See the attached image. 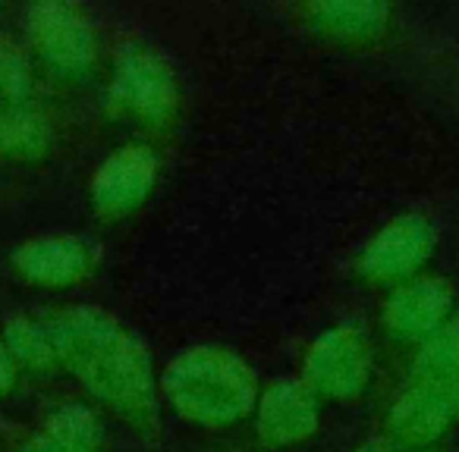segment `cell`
Masks as SVG:
<instances>
[{"label": "cell", "mask_w": 459, "mask_h": 452, "mask_svg": "<svg viewBox=\"0 0 459 452\" xmlns=\"http://www.w3.org/2000/svg\"><path fill=\"white\" fill-rule=\"evenodd\" d=\"M446 396H450L453 412H456V421H459V383H456V387H446Z\"/></svg>", "instance_id": "21"}, {"label": "cell", "mask_w": 459, "mask_h": 452, "mask_svg": "<svg viewBox=\"0 0 459 452\" xmlns=\"http://www.w3.org/2000/svg\"><path fill=\"white\" fill-rule=\"evenodd\" d=\"M352 452H400L394 443H390L387 437H377V439H368V443H362V446H356Z\"/></svg>", "instance_id": "20"}, {"label": "cell", "mask_w": 459, "mask_h": 452, "mask_svg": "<svg viewBox=\"0 0 459 452\" xmlns=\"http://www.w3.org/2000/svg\"><path fill=\"white\" fill-rule=\"evenodd\" d=\"M252 414H255V433L264 446L290 449L318 433L321 399L299 377H283L262 389Z\"/></svg>", "instance_id": "9"}, {"label": "cell", "mask_w": 459, "mask_h": 452, "mask_svg": "<svg viewBox=\"0 0 459 452\" xmlns=\"http://www.w3.org/2000/svg\"><path fill=\"white\" fill-rule=\"evenodd\" d=\"M293 16L308 35L331 45H371L381 35H387L394 22V7L387 4H299L293 7Z\"/></svg>", "instance_id": "12"}, {"label": "cell", "mask_w": 459, "mask_h": 452, "mask_svg": "<svg viewBox=\"0 0 459 452\" xmlns=\"http://www.w3.org/2000/svg\"><path fill=\"white\" fill-rule=\"evenodd\" d=\"M98 264V249L82 236H41L13 252V268L35 286L64 289L89 280Z\"/></svg>", "instance_id": "11"}, {"label": "cell", "mask_w": 459, "mask_h": 452, "mask_svg": "<svg viewBox=\"0 0 459 452\" xmlns=\"http://www.w3.org/2000/svg\"><path fill=\"white\" fill-rule=\"evenodd\" d=\"M456 293L444 277L421 274L390 289L381 308V327L396 345L419 349L456 311Z\"/></svg>", "instance_id": "7"}, {"label": "cell", "mask_w": 459, "mask_h": 452, "mask_svg": "<svg viewBox=\"0 0 459 452\" xmlns=\"http://www.w3.org/2000/svg\"><path fill=\"white\" fill-rule=\"evenodd\" d=\"M4 345L13 355L16 368L29 371V374H51L60 368L48 320L13 318L4 330Z\"/></svg>", "instance_id": "15"}, {"label": "cell", "mask_w": 459, "mask_h": 452, "mask_svg": "<svg viewBox=\"0 0 459 452\" xmlns=\"http://www.w3.org/2000/svg\"><path fill=\"white\" fill-rule=\"evenodd\" d=\"M428 452H437V449H428Z\"/></svg>", "instance_id": "22"}, {"label": "cell", "mask_w": 459, "mask_h": 452, "mask_svg": "<svg viewBox=\"0 0 459 452\" xmlns=\"http://www.w3.org/2000/svg\"><path fill=\"white\" fill-rule=\"evenodd\" d=\"M375 374V345L356 324H340L325 330L302 358L299 380L321 402H350L362 396Z\"/></svg>", "instance_id": "4"}, {"label": "cell", "mask_w": 459, "mask_h": 452, "mask_svg": "<svg viewBox=\"0 0 459 452\" xmlns=\"http://www.w3.org/2000/svg\"><path fill=\"white\" fill-rule=\"evenodd\" d=\"M412 380L444 389L459 383V305L446 318V324L415 349Z\"/></svg>", "instance_id": "14"}, {"label": "cell", "mask_w": 459, "mask_h": 452, "mask_svg": "<svg viewBox=\"0 0 459 452\" xmlns=\"http://www.w3.org/2000/svg\"><path fill=\"white\" fill-rule=\"evenodd\" d=\"M16 374H20V368H16L13 355H10L4 339H0V393H10L16 387Z\"/></svg>", "instance_id": "18"}, {"label": "cell", "mask_w": 459, "mask_h": 452, "mask_svg": "<svg viewBox=\"0 0 459 452\" xmlns=\"http://www.w3.org/2000/svg\"><path fill=\"white\" fill-rule=\"evenodd\" d=\"M29 38L48 70L60 79H85L95 66L98 41L89 16L73 4H35L26 16Z\"/></svg>", "instance_id": "6"}, {"label": "cell", "mask_w": 459, "mask_h": 452, "mask_svg": "<svg viewBox=\"0 0 459 452\" xmlns=\"http://www.w3.org/2000/svg\"><path fill=\"white\" fill-rule=\"evenodd\" d=\"M32 66L13 38H0V95L10 104H26L32 98Z\"/></svg>", "instance_id": "17"}, {"label": "cell", "mask_w": 459, "mask_h": 452, "mask_svg": "<svg viewBox=\"0 0 459 452\" xmlns=\"http://www.w3.org/2000/svg\"><path fill=\"white\" fill-rule=\"evenodd\" d=\"M456 421L444 387L409 380L387 412V439L400 452H428Z\"/></svg>", "instance_id": "10"}, {"label": "cell", "mask_w": 459, "mask_h": 452, "mask_svg": "<svg viewBox=\"0 0 459 452\" xmlns=\"http://www.w3.org/2000/svg\"><path fill=\"white\" fill-rule=\"evenodd\" d=\"M434 245V226L421 214H400L362 245L359 252L356 270L365 283L375 286H400V283L421 277L425 264L431 261Z\"/></svg>", "instance_id": "5"}, {"label": "cell", "mask_w": 459, "mask_h": 452, "mask_svg": "<svg viewBox=\"0 0 459 452\" xmlns=\"http://www.w3.org/2000/svg\"><path fill=\"white\" fill-rule=\"evenodd\" d=\"M60 368L73 371L98 402L135 427L158 418V374L152 352L117 318L91 305L66 308L48 318Z\"/></svg>", "instance_id": "1"}, {"label": "cell", "mask_w": 459, "mask_h": 452, "mask_svg": "<svg viewBox=\"0 0 459 452\" xmlns=\"http://www.w3.org/2000/svg\"><path fill=\"white\" fill-rule=\"evenodd\" d=\"M20 452H64V449H60L57 443H51V439H48L45 433H39V437H32V439H29V443L22 446Z\"/></svg>", "instance_id": "19"}, {"label": "cell", "mask_w": 459, "mask_h": 452, "mask_svg": "<svg viewBox=\"0 0 459 452\" xmlns=\"http://www.w3.org/2000/svg\"><path fill=\"white\" fill-rule=\"evenodd\" d=\"M160 160L148 145H126L114 151L91 176V204L104 220L135 214L158 185Z\"/></svg>", "instance_id": "8"}, {"label": "cell", "mask_w": 459, "mask_h": 452, "mask_svg": "<svg viewBox=\"0 0 459 452\" xmlns=\"http://www.w3.org/2000/svg\"><path fill=\"white\" fill-rule=\"evenodd\" d=\"M54 148V129L29 104L0 110V154L13 160H41Z\"/></svg>", "instance_id": "13"}, {"label": "cell", "mask_w": 459, "mask_h": 452, "mask_svg": "<svg viewBox=\"0 0 459 452\" xmlns=\"http://www.w3.org/2000/svg\"><path fill=\"white\" fill-rule=\"evenodd\" d=\"M110 107L145 132H167L179 116V82L170 64L142 41L120 45L110 76Z\"/></svg>", "instance_id": "3"}, {"label": "cell", "mask_w": 459, "mask_h": 452, "mask_svg": "<svg viewBox=\"0 0 459 452\" xmlns=\"http://www.w3.org/2000/svg\"><path fill=\"white\" fill-rule=\"evenodd\" d=\"M160 399L195 427H230L249 418L258 405V374L227 345L183 349L158 377Z\"/></svg>", "instance_id": "2"}, {"label": "cell", "mask_w": 459, "mask_h": 452, "mask_svg": "<svg viewBox=\"0 0 459 452\" xmlns=\"http://www.w3.org/2000/svg\"><path fill=\"white\" fill-rule=\"evenodd\" d=\"M45 433L51 443H57L64 452H101L104 431L101 421L85 405H60L45 421Z\"/></svg>", "instance_id": "16"}]
</instances>
